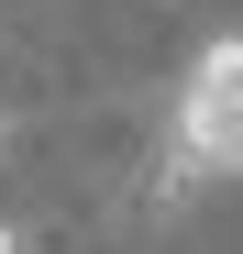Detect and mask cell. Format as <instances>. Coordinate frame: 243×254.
Here are the masks:
<instances>
[{"instance_id":"obj_3","label":"cell","mask_w":243,"mask_h":254,"mask_svg":"<svg viewBox=\"0 0 243 254\" xmlns=\"http://www.w3.org/2000/svg\"><path fill=\"white\" fill-rule=\"evenodd\" d=\"M0 144H11V111H0Z\"/></svg>"},{"instance_id":"obj_1","label":"cell","mask_w":243,"mask_h":254,"mask_svg":"<svg viewBox=\"0 0 243 254\" xmlns=\"http://www.w3.org/2000/svg\"><path fill=\"white\" fill-rule=\"evenodd\" d=\"M210 177H243V33L199 45L188 89H177V133H166V199L210 188Z\"/></svg>"},{"instance_id":"obj_2","label":"cell","mask_w":243,"mask_h":254,"mask_svg":"<svg viewBox=\"0 0 243 254\" xmlns=\"http://www.w3.org/2000/svg\"><path fill=\"white\" fill-rule=\"evenodd\" d=\"M0 254H33V243H22V221H0Z\"/></svg>"}]
</instances>
